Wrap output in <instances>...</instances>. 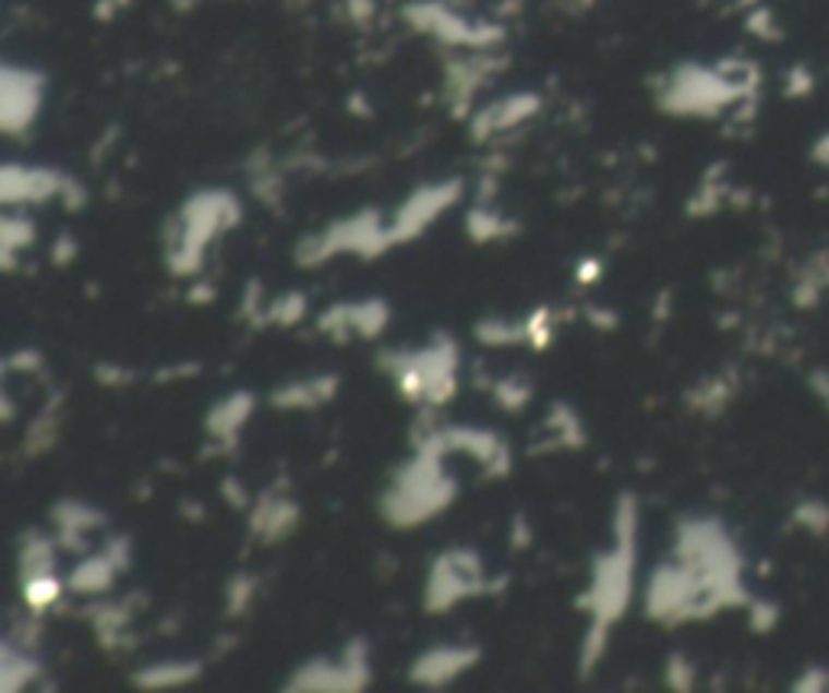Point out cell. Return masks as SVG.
Instances as JSON below:
<instances>
[{
    "instance_id": "cell-2",
    "label": "cell",
    "mask_w": 829,
    "mask_h": 693,
    "mask_svg": "<svg viewBox=\"0 0 829 693\" xmlns=\"http://www.w3.org/2000/svg\"><path fill=\"white\" fill-rule=\"evenodd\" d=\"M43 79L26 69H3V127L23 130L36 117Z\"/></svg>"
},
{
    "instance_id": "cell-1",
    "label": "cell",
    "mask_w": 829,
    "mask_h": 693,
    "mask_svg": "<svg viewBox=\"0 0 829 693\" xmlns=\"http://www.w3.org/2000/svg\"><path fill=\"white\" fill-rule=\"evenodd\" d=\"M732 95L735 85L725 82L723 75H713L707 69H681L664 92V104L677 113H710L732 100Z\"/></svg>"
}]
</instances>
